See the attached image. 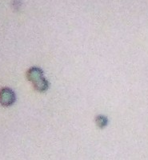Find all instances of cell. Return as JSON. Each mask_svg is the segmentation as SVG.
Here are the masks:
<instances>
[{"mask_svg": "<svg viewBox=\"0 0 148 160\" xmlns=\"http://www.w3.org/2000/svg\"><path fill=\"white\" fill-rule=\"evenodd\" d=\"M28 80L33 83L35 90L40 92L47 91L48 88V82L44 78L42 70L38 68H31L27 73Z\"/></svg>", "mask_w": 148, "mask_h": 160, "instance_id": "cell-1", "label": "cell"}, {"mask_svg": "<svg viewBox=\"0 0 148 160\" xmlns=\"http://www.w3.org/2000/svg\"><path fill=\"white\" fill-rule=\"evenodd\" d=\"M15 92L10 88L0 90V104L3 107H10L15 102Z\"/></svg>", "mask_w": 148, "mask_h": 160, "instance_id": "cell-2", "label": "cell"}, {"mask_svg": "<svg viewBox=\"0 0 148 160\" xmlns=\"http://www.w3.org/2000/svg\"><path fill=\"white\" fill-rule=\"evenodd\" d=\"M96 123H97L98 127H99L100 128H105L107 124V118L105 116H102V115H99V117H97L96 118Z\"/></svg>", "mask_w": 148, "mask_h": 160, "instance_id": "cell-3", "label": "cell"}]
</instances>
